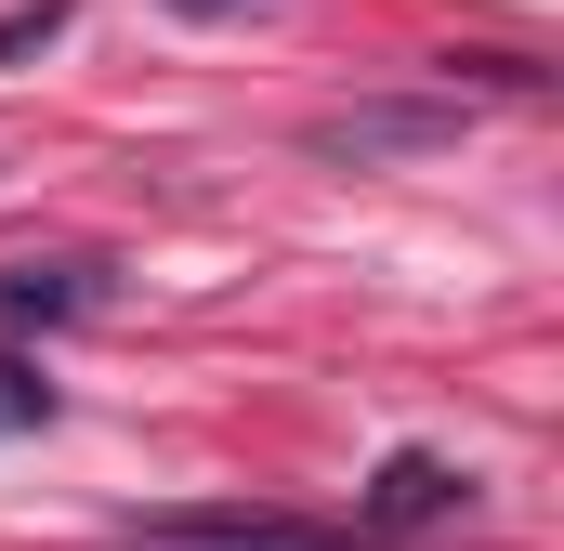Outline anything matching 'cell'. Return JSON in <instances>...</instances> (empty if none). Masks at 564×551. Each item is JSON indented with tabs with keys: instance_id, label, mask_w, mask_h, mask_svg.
Here are the masks:
<instances>
[{
	"instance_id": "obj_1",
	"label": "cell",
	"mask_w": 564,
	"mask_h": 551,
	"mask_svg": "<svg viewBox=\"0 0 564 551\" xmlns=\"http://www.w3.org/2000/svg\"><path fill=\"white\" fill-rule=\"evenodd\" d=\"M459 132H473L459 93H368V106L302 119V158H315V171H408V158H446Z\"/></svg>"
},
{
	"instance_id": "obj_2",
	"label": "cell",
	"mask_w": 564,
	"mask_h": 551,
	"mask_svg": "<svg viewBox=\"0 0 564 551\" xmlns=\"http://www.w3.org/2000/svg\"><path fill=\"white\" fill-rule=\"evenodd\" d=\"M119 302V263L106 250H13L0 263V342H40V328H79Z\"/></svg>"
},
{
	"instance_id": "obj_3",
	"label": "cell",
	"mask_w": 564,
	"mask_h": 551,
	"mask_svg": "<svg viewBox=\"0 0 564 551\" xmlns=\"http://www.w3.org/2000/svg\"><path fill=\"white\" fill-rule=\"evenodd\" d=\"M355 512H368L381 539H394V526H446V512H473V473H459V460H433V446H394V460L368 473V499H355Z\"/></svg>"
},
{
	"instance_id": "obj_4",
	"label": "cell",
	"mask_w": 564,
	"mask_h": 551,
	"mask_svg": "<svg viewBox=\"0 0 564 551\" xmlns=\"http://www.w3.org/2000/svg\"><path fill=\"white\" fill-rule=\"evenodd\" d=\"M144 551H355V539H302V526H237V512H184V526H144Z\"/></svg>"
},
{
	"instance_id": "obj_5",
	"label": "cell",
	"mask_w": 564,
	"mask_h": 551,
	"mask_svg": "<svg viewBox=\"0 0 564 551\" xmlns=\"http://www.w3.org/2000/svg\"><path fill=\"white\" fill-rule=\"evenodd\" d=\"M66 13H79V0H13V13H0V66H26L40 40H66Z\"/></svg>"
},
{
	"instance_id": "obj_6",
	"label": "cell",
	"mask_w": 564,
	"mask_h": 551,
	"mask_svg": "<svg viewBox=\"0 0 564 551\" xmlns=\"http://www.w3.org/2000/svg\"><path fill=\"white\" fill-rule=\"evenodd\" d=\"M40 420H53V381L26 355H0V433H40Z\"/></svg>"
},
{
	"instance_id": "obj_7",
	"label": "cell",
	"mask_w": 564,
	"mask_h": 551,
	"mask_svg": "<svg viewBox=\"0 0 564 551\" xmlns=\"http://www.w3.org/2000/svg\"><path fill=\"white\" fill-rule=\"evenodd\" d=\"M171 13H250V0H171Z\"/></svg>"
}]
</instances>
